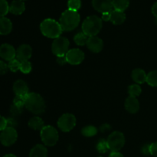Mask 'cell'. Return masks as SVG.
<instances>
[{"label":"cell","mask_w":157,"mask_h":157,"mask_svg":"<svg viewBox=\"0 0 157 157\" xmlns=\"http://www.w3.org/2000/svg\"><path fill=\"white\" fill-rule=\"evenodd\" d=\"M25 107L28 110L36 115L44 113L46 108L44 100L37 93H29L26 96Z\"/></svg>","instance_id":"6da1fadb"},{"label":"cell","mask_w":157,"mask_h":157,"mask_svg":"<svg viewBox=\"0 0 157 157\" xmlns=\"http://www.w3.org/2000/svg\"><path fill=\"white\" fill-rule=\"evenodd\" d=\"M80 15L78 12L67 9L61 14L59 23L63 31L70 32L78 26L80 22Z\"/></svg>","instance_id":"7a4b0ae2"},{"label":"cell","mask_w":157,"mask_h":157,"mask_svg":"<svg viewBox=\"0 0 157 157\" xmlns=\"http://www.w3.org/2000/svg\"><path fill=\"white\" fill-rule=\"evenodd\" d=\"M40 29L44 36L55 39L61 36L63 32L60 23L52 18L44 19L40 25Z\"/></svg>","instance_id":"3957f363"},{"label":"cell","mask_w":157,"mask_h":157,"mask_svg":"<svg viewBox=\"0 0 157 157\" xmlns=\"http://www.w3.org/2000/svg\"><path fill=\"white\" fill-rule=\"evenodd\" d=\"M103 26L102 19L97 15L87 17L82 24V32L87 37L96 36Z\"/></svg>","instance_id":"277c9868"},{"label":"cell","mask_w":157,"mask_h":157,"mask_svg":"<svg viewBox=\"0 0 157 157\" xmlns=\"http://www.w3.org/2000/svg\"><path fill=\"white\" fill-rule=\"evenodd\" d=\"M41 139L47 147H53L58 140V132L52 126H44L41 130Z\"/></svg>","instance_id":"5b68a950"},{"label":"cell","mask_w":157,"mask_h":157,"mask_svg":"<svg viewBox=\"0 0 157 157\" xmlns=\"http://www.w3.org/2000/svg\"><path fill=\"white\" fill-rule=\"evenodd\" d=\"M107 143L111 152H119L125 144V136L121 132H113L107 137Z\"/></svg>","instance_id":"8992f818"},{"label":"cell","mask_w":157,"mask_h":157,"mask_svg":"<svg viewBox=\"0 0 157 157\" xmlns=\"http://www.w3.org/2000/svg\"><path fill=\"white\" fill-rule=\"evenodd\" d=\"M69 40L64 37H58L54 40L52 44V53L57 57L65 56L67 52H68Z\"/></svg>","instance_id":"52a82bcc"},{"label":"cell","mask_w":157,"mask_h":157,"mask_svg":"<svg viewBox=\"0 0 157 157\" xmlns=\"http://www.w3.org/2000/svg\"><path fill=\"white\" fill-rule=\"evenodd\" d=\"M76 126V117L71 113H64L58 121V127L61 131L69 132Z\"/></svg>","instance_id":"ba28073f"},{"label":"cell","mask_w":157,"mask_h":157,"mask_svg":"<svg viewBox=\"0 0 157 157\" xmlns=\"http://www.w3.org/2000/svg\"><path fill=\"white\" fill-rule=\"evenodd\" d=\"M17 138L18 133L16 130L12 127H7L0 134V142L5 147H10L16 142Z\"/></svg>","instance_id":"9c48e42d"},{"label":"cell","mask_w":157,"mask_h":157,"mask_svg":"<svg viewBox=\"0 0 157 157\" xmlns=\"http://www.w3.org/2000/svg\"><path fill=\"white\" fill-rule=\"evenodd\" d=\"M67 62L72 65L80 64L84 59V53L79 48H73L69 50L65 55Z\"/></svg>","instance_id":"30bf717a"},{"label":"cell","mask_w":157,"mask_h":157,"mask_svg":"<svg viewBox=\"0 0 157 157\" xmlns=\"http://www.w3.org/2000/svg\"><path fill=\"white\" fill-rule=\"evenodd\" d=\"M92 6L95 10L102 14L111 12L113 9L112 0H92Z\"/></svg>","instance_id":"8fae6325"},{"label":"cell","mask_w":157,"mask_h":157,"mask_svg":"<svg viewBox=\"0 0 157 157\" xmlns=\"http://www.w3.org/2000/svg\"><path fill=\"white\" fill-rule=\"evenodd\" d=\"M0 57L5 61H10L16 57V51L11 44H2L0 46Z\"/></svg>","instance_id":"7c38bea8"},{"label":"cell","mask_w":157,"mask_h":157,"mask_svg":"<svg viewBox=\"0 0 157 157\" xmlns=\"http://www.w3.org/2000/svg\"><path fill=\"white\" fill-rule=\"evenodd\" d=\"M86 45L87 48L94 53H99L104 48V42L101 38L97 36L88 37Z\"/></svg>","instance_id":"4fadbf2b"},{"label":"cell","mask_w":157,"mask_h":157,"mask_svg":"<svg viewBox=\"0 0 157 157\" xmlns=\"http://www.w3.org/2000/svg\"><path fill=\"white\" fill-rule=\"evenodd\" d=\"M32 55V49L29 44H21L16 51V59L20 62L29 61Z\"/></svg>","instance_id":"5bb4252c"},{"label":"cell","mask_w":157,"mask_h":157,"mask_svg":"<svg viewBox=\"0 0 157 157\" xmlns=\"http://www.w3.org/2000/svg\"><path fill=\"white\" fill-rule=\"evenodd\" d=\"M13 90L16 96H27L29 94V87L22 80H18L13 84Z\"/></svg>","instance_id":"9a60e30c"},{"label":"cell","mask_w":157,"mask_h":157,"mask_svg":"<svg viewBox=\"0 0 157 157\" xmlns=\"http://www.w3.org/2000/svg\"><path fill=\"white\" fill-rule=\"evenodd\" d=\"M124 106H125L126 110L130 113H136L140 110L139 101L137 100V98H134V97L129 96L126 99Z\"/></svg>","instance_id":"2e32d148"},{"label":"cell","mask_w":157,"mask_h":157,"mask_svg":"<svg viewBox=\"0 0 157 157\" xmlns=\"http://www.w3.org/2000/svg\"><path fill=\"white\" fill-rule=\"evenodd\" d=\"M25 9L24 1L21 0H13L9 6V12L13 15H21Z\"/></svg>","instance_id":"e0dca14e"},{"label":"cell","mask_w":157,"mask_h":157,"mask_svg":"<svg viewBox=\"0 0 157 157\" xmlns=\"http://www.w3.org/2000/svg\"><path fill=\"white\" fill-rule=\"evenodd\" d=\"M12 29V23L6 17L0 18V35H9Z\"/></svg>","instance_id":"ac0fdd59"},{"label":"cell","mask_w":157,"mask_h":157,"mask_svg":"<svg viewBox=\"0 0 157 157\" xmlns=\"http://www.w3.org/2000/svg\"><path fill=\"white\" fill-rule=\"evenodd\" d=\"M48 150L44 145L37 144L31 150L29 157H47Z\"/></svg>","instance_id":"d6986e66"},{"label":"cell","mask_w":157,"mask_h":157,"mask_svg":"<svg viewBox=\"0 0 157 157\" xmlns=\"http://www.w3.org/2000/svg\"><path fill=\"white\" fill-rule=\"evenodd\" d=\"M126 15L124 12H121L117 10H113L110 12V21L113 25H121L125 21Z\"/></svg>","instance_id":"ffe728a7"},{"label":"cell","mask_w":157,"mask_h":157,"mask_svg":"<svg viewBox=\"0 0 157 157\" xmlns=\"http://www.w3.org/2000/svg\"><path fill=\"white\" fill-rule=\"evenodd\" d=\"M132 78L136 84H144L147 82V74L144 70L140 68H136L132 71Z\"/></svg>","instance_id":"44dd1931"},{"label":"cell","mask_w":157,"mask_h":157,"mask_svg":"<svg viewBox=\"0 0 157 157\" xmlns=\"http://www.w3.org/2000/svg\"><path fill=\"white\" fill-rule=\"evenodd\" d=\"M29 127L34 130H40L41 131L43 127H44V121L39 117H33L29 120Z\"/></svg>","instance_id":"7402d4cb"},{"label":"cell","mask_w":157,"mask_h":157,"mask_svg":"<svg viewBox=\"0 0 157 157\" xmlns=\"http://www.w3.org/2000/svg\"><path fill=\"white\" fill-rule=\"evenodd\" d=\"M114 10L124 12L130 5V0H112Z\"/></svg>","instance_id":"603a6c76"},{"label":"cell","mask_w":157,"mask_h":157,"mask_svg":"<svg viewBox=\"0 0 157 157\" xmlns=\"http://www.w3.org/2000/svg\"><path fill=\"white\" fill-rule=\"evenodd\" d=\"M97 133H98V129L94 126H87L81 130V134L86 137H92Z\"/></svg>","instance_id":"cb8c5ba5"},{"label":"cell","mask_w":157,"mask_h":157,"mask_svg":"<svg viewBox=\"0 0 157 157\" xmlns=\"http://www.w3.org/2000/svg\"><path fill=\"white\" fill-rule=\"evenodd\" d=\"M87 39L88 37L84 33V32H79V33L76 34L74 38V41L76 43V44L79 46H84L87 44Z\"/></svg>","instance_id":"d4e9b609"},{"label":"cell","mask_w":157,"mask_h":157,"mask_svg":"<svg viewBox=\"0 0 157 157\" xmlns=\"http://www.w3.org/2000/svg\"><path fill=\"white\" fill-rule=\"evenodd\" d=\"M147 83L151 87H157V71H150L147 75Z\"/></svg>","instance_id":"484cf974"},{"label":"cell","mask_w":157,"mask_h":157,"mask_svg":"<svg viewBox=\"0 0 157 157\" xmlns=\"http://www.w3.org/2000/svg\"><path fill=\"white\" fill-rule=\"evenodd\" d=\"M142 92V89H141L140 86L138 84H132V85L129 86L128 87V93L130 97H136L140 96Z\"/></svg>","instance_id":"4316f807"},{"label":"cell","mask_w":157,"mask_h":157,"mask_svg":"<svg viewBox=\"0 0 157 157\" xmlns=\"http://www.w3.org/2000/svg\"><path fill=\"white\" fill-rule=\"evenodd\" d=\"M67 7L70 10L78 12L81 7V0H68Z\"/></svg>","instance_id":"83f0119b"},{"label":"cell","mask_w":157,"mask_h":157,"mask_svg":"<svg viewBox=\"0 0 157 157\" xmlns=\"http://www.w3.org/2000/svg\"><path fill=\"white\" fill-rule=\"evenodd\" d=\"M9 12V3L6 0H0V18L5 17Z\"/></svg>","instance_id":"f1b7e54d"},{"label":"cell","mask_w":157,"mask_h":157,"mask_svg":"<svg viewBox=\"0 0 157 157\" xmlns=\"http://www.w3.org/2000/svg\"><path fill=\"white\" fill-rule=\"evenodd\" d=\"M32 67L30 61H21V64H20V71H21L23 74H29L32 71Z\"/></svg>","instance_id":"f546056e"},{"label":"cell","mask_w":157,"mask_h":157,"mask_svg":"<svg viewBox=\"0 0 157 157\" xmlns=\"http://www.w3.org/2000/svg\"><path fill=\"white\" fill-rule=\"evenodd\" d=\"M25 98L26 96H15V98L13 100V105L18 108L23 109L25 104Z\"/></svg>","instance_id":"4dcf8cb0"},{"label":"cell","mask_w":157,"mask_h":157,"mask_svg":"<svg viewBox=\"0 0 157 157\" xmlns=\"http://www.w3.org/2000/svg\"><path fill=\"white\" fill-rule=\"evenodd\" d=\"M97 150L100 153H105L109 150L108 145H107V140H101L97 145Z\"/></svg>","instance_id":"1f68e13d"},{"label":"cell","mask_w":157,"mask_h":157,"mask_svg":"<svg viewBox=\"0 0 157 157\" xmlns=\"http://www.w3.org/2000/svg\"><path fill=\"white\" fill-rule=\"evenodd\" d=\"M20 64H21V62L18 60L13 59L9 61L8 66H9V69L11 71L17 72L18 71H20Z\"/></svg>","instance_id":"d6a6232c"},{"label":"cell","mask_w":157,"mask_h":157,"mask_svg":"<svg viewBox=\"0 0 157 157\" xmlns=\"http://www.w3.org/2000/svg\"><path fill=\"white\" fill-rule=\"evenodd\" d=\"M8 70H9V66H8V64H6L4 61H0V75H5V74L7 73Z\"/></svg>","instance_id":"836d02e7"},{"label":"cell","mask_w":157,"mask_h":157,"mask_svg":"<svg viewBox=\"0 0 157 157\" xmlns=\"http://www.w3.org/2000/svg\"><path fill=\"white\" fill-rule=\"evenodd\" d=\"M150 155L154 157H157V142L153 143L150 146Z\"/></svg>","instance_id":"e575fe53"},{"label":"cell","mask_w":157,"mask_h":157,"mask_svg":"<svg viewBox=\"0 0 157 157\" xmlns=\"http://www.w3.org/2000/svg\"><path fill=\"white\" fill-rule=\"evenodd\" d=\"M7 128V119L0 115V131H2Z\"/></svg>","instance_id":"d590c367"},{"label":"cell","mask_w":157,"mask_h":157,"mask_svg":"<svg viewBox=\"0 0 157 157\" xmlns=\"http://www.w3.org/2000/svg\"><path fill=\"white\" fill-rule=\"evenodd\" d=\"M21 112H22V109L18 108V107H15V105L12 104V106L11 107V113H12V115H14V116L19 115Z\"/></svg>","instance_id":"8d00e7d4"},{"label":"cell","mask_w":157,"mask_h":157,"mask_svg":"<svg viewBox=\"0 0 157 157\" xmlns=\"http://www.w3.org/2000/svg\"><path fill=\"white\" fill-rule=\"evenodd\" d=\"M17 126V122L14 118H9L7 119V127H12L15 128Z\"/></svg>","instance_id":"74e56055"},{"label":"cell","mask_w":157,"mask_h":157,"mask_svg":"<svg viewBox=\"0 0 157 157\" xmlns=\"http://www.w3.org/2000/svg\"><path fill=\"white\" fill-rule=\"evenodd\" d=\"M57 62H58L60 65H64V64H65L66 63H67L65 56L57 57Z\"/></svg>","instance_id":"f35d334b"},{"label":"cell","mask_w":157,"mask_h":157,"mask_svg":"<svg viewBox=\"0 0 157 157\" xmlns=\"http://www.w3.org/2000/svg\"><path fill=\"white\" fill-rule=\"evenodd\" d=\"M150 144H147V145H144L142 148V153H144V155H150Z\"/></svg>","instance_id":"ab89813d"},{"label":"cell","mask_w":157,"mask_h":157,"mask_svg":"<svg viewBox=\"0 0 157 157\" xmlns=\"http://www.w3.org/2000/svg\"><path fill=\"white\" fill-rule=\"evenodd\" d=\"M102 21H110V12H105V13L102 14V17H101Z\"/></svg>","instance_id":"60d3db41"},{"label":"cell","mask_w":157,"mask_h":157,"mask_svg":"<svg viewBox=\"0 0 157 157\" xmlns=\"http://www.w3.org/2000/svg\"><path fill=\"white\" fill-rule=\"evenodd\" d=\"M109 157H124L122 153L120 152H111L110 154L109 155Z\"/></svg>","instance_id":"b9f144b4"},{"label":"cell","mask_w":157,"mask_h":157,"mask_svg":"<svg viewBox=\"0 0 157 157\" xmlns=\"http://www.w3.org/2000/svg\"><path fill=\"white\" fill-rule=\"evenodd\" d=\"M152 13L153 14L155 17L157 18V2H155L152 6Z\"/></svg>","instance_id":"7bdbcfd3"},{"label":"cell","mask_w":157,"mask_h":157,"mask_svg":"<svg viewBox=\"0 0 157 157\" xmlns=\"http://www.w3.org/2000/svg\"><path fill=\"white\" fill-rule=\"evenodd\" d=\"M110 126H109V125H107V124H104V126H102V127H101V131L102 132H105L106 130H110Z\"/></svg>","instance_id":"ee69618b"},{"label":"cell","mask_w":157,"mask_h":157,"mask_svg":"<svg viewBox=\"0 0 157 157\" xmlns=\"http://www.w3.org/2000/svg\"><path fill=\"white\" fill-rule=\"evenodd\" d=\"M3 157H16V156H15L14 154H7L6 156H4Z\"/></svg>","instance_id":"f6af8a7d"},{"label":"cell","mask_w":157,"mask_h":157,"mask_svg":"<svg viewBox=\"0 0 157 157\" xmlns=\"http://www.w3.org/2000/svg\"><path fill=\"white\" fill-rule=\"evenodd\" d=\"M21 1H25V0H21Z\"/></svg>","instance_id":"bcb514c9"},{"label":"cell","mask_w":157,"mask_h":157,"mask_svg":"<svg viewBox=\"0 0 157 157\" xmlns=\"http://www.w3.org/2000/svg\"><path fill=\"white\" fill-rule=\"evenodd\" d=\"M99 157H102V156H99Z\"/></svg>","instance_id":"7dc6e473"}]
</instances>
